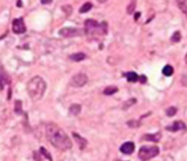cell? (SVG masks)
Returning <instances> with one entry per match:
<instances>
[{
  "label": "cell",
  "instance_id": "6da1fadb",
  "mask_svg": "<svg viewBox=\"0 0 187 161\" xmlns=\"http://www.w3.org/2000/svg\"><path fill=\"white\" fill-rule=\"evenodd\" d=\"M46 134L51 144L60 150H67L72 148V142L66 133L54 123H48L46 127Z\"/></svg>",
  "mask_w": 187,
  "mask_h": 161
},
{
  "label": "cell",
  "instance_id": "7a4b0ae2",
  "mask_svg": "<svg viewBox=\"0 0 187 161\" xmlns=\"http://www.w3.org/2000/svg\"><path fill=\"white\" fill-rule=\"evenodd\" d=\"M47 88V83L43 78L39 76L33 77L27 83V92L32 101H39L43 98Z\"/></svg>",
  "mask_w": 187,
  "mask_h": 161
},
{
  "label": "cell",
  "instance_id": "3957f363",
  "mask_svg": "<svg viewBox=\"0 0 187 161\" xmlns=\"http://www.w3.org/2000/svg\"><path fill=\"white\" fill-rule=\"evenodd\" d=\"M85 28L87 34L98 33L100 35H106L108 32V24L106 23H98L94 19H86L85 22Z\"/></svg>",
  "mask_w": 187,
  "mask_h": 161
},
{
  "label": "cell",
  "instance_id": "277c9868",
  "mask_svg": "<svg viewBox=\"0 0 187 161\" xmlns=\"http://www.w3.org/2000/svg\"><path fill=\"white\" fill-rule=\"evenodd\" d=\"M160 150L157 146H143L139 150V158L141 161H148L157 156Z\"/></svg>",
  "mask_w": 187,
  "mask_h": 161
},
{
  "label": "cell",
  "instance_id": "5b68a950",
  "mask_svg": "<svg viewBox=\"0 0 187 161\" xmlns=\"http://www.w3.org/2000/svg\"><path fill=\"white\" fill-rule=\"evenodd\" d=\"M88 78L87 76L84 73H78L75 76H73L70 80V86L73 87H84L87 83Z\"/></svg>",
  "mask_w": 187,
  "mask_h": 161
},
{
  "label": "cell",
  "instance_id": "8992f818",
  "mask_svg": "<svg viewBox=\"0 0 187 161\" xmlns=\"http://www.w3.org/2000/svg\"><path fill=\"white\" fill-rule=\"evenodd\" d=\"M58 33L62 37L71 38V37L81 36V35L84 33V31H82L81 29L74 28V27H64V28H61Z\"/></svg>",
  "mask_w": 187,
  "mask_h": 161
},
{
  "label": "cell",
  "instance_id": "52a82bcc",
  "mask_svg": "<svg viewBox=\"0 0 187 161\" xmlns=\"http://www.w3.org/2000/svg\"><path fill=\"white\" fill-rule=\"evenodd\" d=\"M12 29H13V32L16 34L24 33L26 31V27H25V24L23 22V19L19 18V19H14L13 23H12Z\"/></svg>",
  "mask_w": 187,
  "mask_h": 161
},
{
  "label": "cell",
  "instance_id": "ba28073f",
  "mask_svg": "<svg viewBox=\"0 0 187 161\" xmlns=\"http://www.w3.org/2000/svg\"><path fill=\"white\" fill-rule=\"evenodd\" d=\"M186 129V124L183 121H175L172 124L166 126V130L171 131V132H177L181 130H185Z\"/></svg>",
  "mask_w": 187,
  "mask_h": 161
},
{
  "label": "cell",
  "instance_id": "9c48e42d",
  "mask_svg": "<svg viewBox=\"0 0 187 161\" xmlns=\"http://www.w3.org/2000/svg\"><path fill=\"white\" fill-rule=\"evenodd\" d=\"M119 150L124 155H131L135 150V145L133 142H126L120 146Z\"/></svg>",
  "mask_w": 187,
  "mask_h": 161
},
{
  "label": "cell",
  "instance_id": "30bf717a",
  "mask_svg": "<svg viewBox=\"0 0 187 161\" xmlns=\"http://www.w3.org/2000/svg\"><path fill=\"white\" fill-rule=\"evenodd\" d=\"M73 137H74V139L76 140V142L78 143V145H79V146H80V149L81 150H84L85 148V146L87 145V141L85 139V138H82L81 136H80L79 134H77V133H73Z\"/></svg>",
  "mask_w": 187,
  "mask_h": 161
},
{
  "label": "cell",
  "instance_id": "8fae6325",
  "mask_svg": "<svg viewBox=\"0 0 187 161\" xmlns=\"http://www.w3.org/2000/svg\"><path fill=\"white\" fill-rule=\"evenodd\" d=\"M162 135L161 133H155V134H145L143 136V140H147V141H151V142H158L159 140L161 139Z\"/></svg>",
  "mask_w": 187,
  "mask_h": 161
},
{
  "label": "cell",
  "instance_id": "7c38bea8",
  "mask_svg": "<svg viewBox=\"0 0 187 161\" xmlns=\"http://www.w3.org/2000/svg\"><path fill=\"white\" fill-rule=\"evenodd\" d=\"M10 83V79L8 75H7L3 70L2 71H0V87H3L5 85Z\"/></svg>",
  "mask_w": 187,
  "mask_h": 161
},
{
  "label": "cell",
  "instance_id": "4fadbf2b",
  "mask_svg": "<svg viewBox=\"0 0 187 161\" xmlns=\"http://www.w3.org/2000/svg\"><path fill=\"white\" fill-rule=\"evenodd\" d=\"M81 110V106L80 104H73L70 107V109H69V114L72 116H77L80 114Z\"/></svg>",
  "mask_w": 187,
  "mask_h": 161
},
{
  "label": "cell",
  "instance_id": "5bb4252c",
  "mask_svg": "<svg viewBox=\"0 0 187 161\" xmlns=\"http://www.w3.org/2000/svg\"><path fill=\"white\" fill-rule=\"evenodd\" d=\"M86 58V55L82 53H73L70 55V59L73 60V61H76V62H79V61H81Z\"/></svg>",
  "mask_w": 187,
  "mask_h": 161
},
{
  "label": "cell",
  "instance_id": "9a60e30c",
  "mask_svg": "<svg viewBox=\"0 0 187 161\" xmlns=\"http://www.w3.org/2000/svg\"><path fill=\"white\" fill-rule=\"evenodd\" d=\"M126 78L128 80L129 83H136L138 80H139V76L136 72H133V71H130V72H127L125 74Z\"/></svg>",
  "mask_w": 187,
  "mask_h": 161
},
{
  "label": "cell",
  "instance_id": "2e32d148",
  "mask_svg": "<svg viewBox=\"0 0 187 161\" xmlns=\"http://www.w3.org/2000/svg\"><path fill=\"white\" fill-rule=\"evenodd\" d=\"M177 7L184 14L185 16H187V0H177Z\"/></svg>",
  "mask_w": 187,
  "mask_h": 161
},
{
  "label": "cell",
  "instance_id": "e0dca14e",
  "mask_svg": "<svg viewBox=\"0 0 187 161\" xmlns=\"http://www.w3.org/2000/svg\"><path fill=\"white\" fill-rule=\"evenodd\" d=\"M118 91V88L114 86H110V87H107L105 89H104V94L105 95H113L114 93H116Z\"/></svg>",
  "mask_w": 187,
  "mask_h": 161
},
{
  "label": "cell",
  "instance_id": "ac0fdd59",
  "mask_svg": "<svg viewBox=\"0 0 187 161\" xmlns=\"http://www.w3.org/2000/svg\"><path fill=\"white\" fill-rule=\"evenodd\" d=\"M162 73H163V75L166 76V77H171L172 74H174V68H172V66H171V65L168 64V65H166V66L163 68Z\"/></svg>",
  "mask_w": 187,
  "mask_h": 161
},
{
  "label": "cell",
  "instance_id": "d6986e66",
  "mask_svg": "<svg viewBox=\"0 0 187 161\" xmlns=\"http://www.w3.org/2000/svg\"><path fill=\"white\" fill-rule=\"evenodd\" d=\"M91 8H92V4H91L90 2H85L84 5L81 7V9H80L79 12H80L81 14H85V13H87V12L90 11Z\"/></svg>",
  "mask_w": 187,
  "mask_h": 161
},
{
  "label": "cell",
  "instance_id": "ffe728a7",
  "mask_svg": "<svg viewBox=\"0 0 187 161\" xmlns=\"http://www.w3.org/2000/svg\"><path fill=\"white\" fill-rule=\"evenodd\" d=\"M137 102V100L135 99V98H131V99H129L128 101L124 102L123 103V106H122V109L123 110H127L128 108H130L131 106H133V105Z\"/></svg>",
  "mask_w": 187,
  "mask_h": 161
},
{
  "label": "cell",
  "instance_id": "44dd1931",
  "mask_svg": "<svg viewBox=\"0 0 187 161\" xmlns=\"http://www.w3.org/2000/svg\"><path fill=\"white\" fill-rule=\"evenodd\" d=\"M181 39V34L179 31H176L174 34H172V36L171 38V41L174 42V43H178L179 41Z\"/></svg>",
  "mask_w": 187,
  "mask_h": 161
},
{
  "label": "cell",
  "instance_id": "7402d4cb",
  "mask_svg": "<svg viewBox=\"0 0 187 161\" xmlns=\"http://www.w3.org/2000/svg\"><path fill=\"white\" fill-rule=\"evenodd\" d=\"M135 9H136V0H132L127 7V13L129 15H131V14H133L135 12Z\"/></svg>",
  "mask_w": 187,
  "mask_h": 161
},
{
  "label": "cell",
  "instance_id": "603a6c76",
  "mask_svg": "<svg viewBox=\"0 0 187 161\" xmlns=\"http://www.w3.org/2000/svg\"><path fill=\"white\" fill-rule=\"evenodd\" d=\"M22 101H19V100H17L16 102H15V112H16V114H18V115H20L23 113V109H22Z\"/></svg>",
  "mask_w": 187,
  "mask_h": 161
},
{
  "label": "cell",
  "instance_id": "cb8c5ba5",
  "mask_svg": "<svg viewBox=\"0 0 187 161\" xmlns=\"http://www.w3.org/2000/svg\"><path fill=\"white\" fill-rule=\"evenodd\" d=\"M177 112V109L176 107H170L166 110V115L168 117H174Z\"/></svg>",
  "mask_w": 187,
  "mask_h": 161
},
{
  "label": "cell",
  "instance_id": "d4e9b609",
  "mask_svg": "<svg viewBox=\"0 0 187 161\" xmlns=\"http://www.w3.org/2000/svg\"><path fill=\"white\" fill-rule=\"evenodd\" d=\"M127 124H128V126L131 127V128H138V127L140 126V121L132 120V121H129L127 122Z\"/></svg>",
  "mask_w": 187,
  "mask_h": 161
},
{
  "label": "cell",
  "instance_id": "484cf974",
  "mask_svg": "<svg viewBox=\"0 0 187 161\" xmlns=\"http://www.w3.org/2000/svg\"><path fill=\"white\" fill-rule=\"evenodd\" d=\"M40 151H41V153H43V155L47 157V159H48L50 161H52V156L50 155V153H48V152L46 150L45 148H41V149H40Z\"/></svg>",
  "mask_w": 187,
  "mask_h": 161
},
{
  "label": "cell",
  "instance_id": "4316f807",
  "mask_svg": "<svg viewBox=\"0 0 187 161\" xmlns=\"http://www.w3.org/2000/svg\"><path fill=\"white\" fill-rule=\"evenodd\" d=\"M181 83L183 87H187V73H184L181 77Z\"/></svg>",
  "mask_w": 187,
  "mask_h": 161
},
{
  "label": "cell",
  "instance_id": "83f0119b",
  "mask_svg": "<svg viewBox=\"0 0 187 161\" xmlns=\"http://www.w3.org/2000/svg\"><path fill=\"white\" fill-rule=\"evenodd\" d=\"M147 80H148L147 77L143 76V75L140 77V83H147Z\"/></svg>",
  "mask_w": 187,
  "mask_h": 161
},
{
  "label": "cell",
  "instance_id": "f1b7e54d",
  "mask_svg": "<svg viewBox=\"0 0 187 161\" xmlns=\"http://www.w3.org/2000/svg\"><path fill=\"white\" fill-rule=\"evenodd\" d=\"M52 2V0H41V3L42 4H51Z\"/></svg>",
  "mask_w": 187,
  "mask_h": 161
},
{
  "label": "cell",
  "instance_id": "f546056e",
  "mask_svg": "<svg viewBox=\"0 0 187 161\" xmlns=\"http://www.w3.org/2000/svg\"><path fill=\"white\" fill-rule=\"evenodd\" d=\"M140 15H141V13H137V14H136V16H135V19H136V20H138V19H139Z\"/></svg>",
  "mask_w": 187,
  "mask_h": 161
},
{
  "label": "cell",
  "instance_id": "4dcf8cb0",
  "mask_svg": "<svg viewBox=\"0 0 187 161\" xmlns=\"http://www.w3.org/2000/svg\"><path fill=\"white\" fill-rule=\"evenodd\" d=\"M17 6H19V7H22V6H23V4H22V1H20V0H19V1H18V3H17Z\"/></svg>",
  "mask_w": 187,
  "mask_h": 161
},
{
  "label": "cell",
  "instance_id": "1f68e13d",
  "mask_svg": "<svg viewBox=\"0 0 187 161\" xmlns=\"http://www.w3.org/2000/svg\"><path fill=\"white\" fill-rule=\"evenodd\" d=\"M97 1H98L99 3H105L107 0H97Z\"/></svg>",
  "mask_w": 187,
  "mask_h": 161
}]
</instances>
